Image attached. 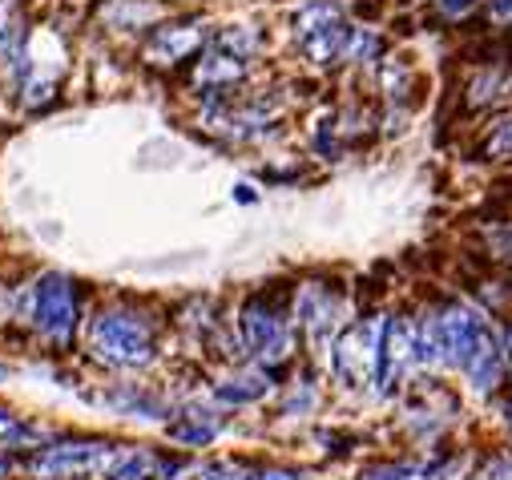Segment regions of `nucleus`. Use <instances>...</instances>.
Here are the masks:
<instances>
[{
    "instance_id": "nucleus-1",
    "label": "nucleus",
    "mask_w": 512,
    "mask_h": 480,
    "mask_svg": "<svg viewBox=\"0 0 512 480\" xmlns=\"http://www.w3.org/2000/svg\"><path fill=\"white\" fill-rule=\"evenodd\" d=\"M93 351L113 368H142L154 359L150 323L130 311H101L93 319Z\"/></svg>"
},
{
    "instance_id": "nucleus-2",
    "label": "nucleus",
    "mask_w": 512,
    "mask_h": 480,
    "mask_svg": "<svg viewBox=\"0 0 512 480\" xmlns=\"http://www.w3.org/2000/svg\"><path fill=\"white\" fill-rule=\"evenodd\" d=\"M29 319H33V327L45 339H53L57 347H65L73 339V327H77V283L65 279V275H45L33 287Z\"/></svg>"
},
{
    "instance_id": "nucleus-3",
    "label": "nucleus",
    "mask_w": 512,
    "mask_h": 480,
    "mask_svg": "<svg viewBox=\"0 0 512 480\" xmlns=\"http://www.w3.org/2000/svg\"><path fill=\"white\" fill-rule=\"evenodd\" d=\"M242 339H246V347H254L259 351L267 364H275V359H283L287 355V347H291V335H287V327H283V319L267 307V303H246V311H242Z\"/></svg>"
},
{
    "instance_id": "nucleus-4",
    "label": "nucleus",
    "mask_w": 512,
    "mask_h": 480,
    "mask_svg": "<svg viewBox=\"0 0 512 480\" xmlns=\"http://www.w3.org/2000/svg\"><path fill=\"white\" fill-rule=\"evenodd\" d=\"M263 392H267V380L263 376H238V380H230V384L218 388V396L226 404H250V400H259Z\"/></svg>"
},
{
    "instance_id": "nucleus-5",
    "label": "nucleus",
    "mask_w": 512,
    "mask_h": 480,
    "mask_svg": "<svg viewBox=\"0 0 512 480\" xmlns=\"http://www.w3.org/2000/svg\"><path fill=\"white\" fill-rule=\"evenodd\" d=\"M194 416V424H170V436L174 440H186V444H206V440H214V432H218V424L214 420H202L198 412H190Z\"/></svg>"
},
{
    "instance_id": "nucleus-6",
    "label": "nucleus",
    "mask_w": 512,
    "mask_h": 480,
    "mask_svg": "<svg viewBox=\"0 0 512 480\" xmlns=\"http://www.w3.org/2000/svg\"><path fill=\"white\" fill-rule=\"evenodd\" d=\"M202 480H259V472H250L246 464H214L202 472Z\"/></svg>"
},
{
    "instance_id": "nucleus-7",
    "label": "nucleus",
    "mask_w": 512,
    "mask_h": 480,
    "mask_svg": "<svg viewBox=\"0 0 512 480\" xmlns=\"http://www.w3.org/2000/svg\"><path fill=\"white\" fill-rule=\"evenodd\" d=\"M5 468H9V460H5V456H0V472H5Z\"/></svg>"
}]
</instances>
